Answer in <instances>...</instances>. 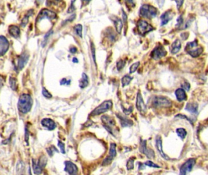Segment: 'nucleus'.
I'll use <instances>...</instances> for the list:
<instances>
[{
  "mask_svg": "<svg viewBox=\"0 0 208 175\" xmlns=\"http://www.w3.org/2000/svg\"><path fill=\"white\" fill-rule=\"evenodd\" d=\"M32 104L33 101L31 96L27 94H23L19 98L18 108L20 112L23 114H26L30 111Z\"/></svg>",
  "mask_w": 208,
  "mask_h": 175,
  "instance_id": "obj_1",
  "label": "nucleus"
},
{
  "mask_svg": "<svg viewBox=\"0 0 208 175\" xmlns=\"http://www.w3.org/2000/svg\"><path fill=\"white\" fill-rule=\"evenodd\" d=\"M158 13V10L156 8L151 5L144 4L140 8L139 10V15L145 18L151 19L156 17Z\"/></svg>",
  "mask_w": 208,
  "mask_h": 175,
  "instance_id": "obj_2",
  "label": "nucleus"
},
{
  "mask_svg": "<svg viewBox=\"0 0 208 175\" xmlns=\"http://www.w3.org/2000/svg\"><path fill=\"white\" fill-rule=\"evenodd\" d=\"M198 41L197 40L193 41L192 42H189L187 43L186 46V51L192 57H198L202 54V52L203 51V48L201 47L198 48Z\"/></svg>",
  "mask_w": 208,
  "mask_h": 175,
  "instance_id": "obj_3",
  "label": "nucleus"
},
{
  "mask_svg": "<svg viewBox=\"0 0 208 175\" xmlns=\"http://www.w3.org/2000/svg\"><path fill=\"white\" fill-rule=\"evenodd\" d=\"M138 30L141 36H145L154 30V27L144 20H139L137 23Z\"/></svg>",
  "mask_w": 208,
  "mask_h": 175,
  "instance_id": "obj_4",
  "label": "nucleus"
},
{
  "mask_svg": "<svg viewBox=\"0 0 208 175\" xmlns=\"http://www.w3.org/2000/svg\"><path fill=\"white\" fill-rule=\"evenodd\" d=\"M112 102L111 100H106L103 102L102 104L97 107L95 109L93 110V111L91 113V116H98L101 114L104 113L108 111V110L111 109L112 107Z\"/></svg>",
  "mask_w": 208,
  "mask_h": 175,
  "instance_id": "obj_5",
  "label": "nucleus"
},
{
  "mask_svg": "<svg viewBox=\"0 0 208 175\" xmlns=\"http://www.w3.org/2000/svg\"><path fill=\"white\" fill-rule=\"evenodd\" d=\"M152 103L155 108H168L170 107L172 105L169 99L164 97H155Z\"/></svg>",
  "mask_w": 208,
  "mask_h": 175,
  "instance_id": "obj_6",
  "label": "nucleus"
},
{
  "mask_svg": "<svg viewBox=\"0 0 208 175\" xmlns=\"http://www.w3.org/2000/svg\"><path fill=\"white\" fill-rule=\"evenodd\" d=\"M44 18H48L49 20H55L56 18V14L50 10L44 9L41 10L36 18V22L40 21Z\"/></svg>",
  "mask_w": 208,
  "mask_h": 175,
  "instance_id": "obj_7",
  "label": "nucleus"
},
{
  "mask_svg": "<svg viewBox=\"0 0 208 175\" xmlns=\"http://www.w3.org/2000/svg\"><path fill=\"white\" fill-rule=\"evenodd\" d=\"M102 119L103 126L106 128V130L108 131L109 133H110L111 135H114V133H113V127L115 125V122L112 118L108 116H103L102 117Z\"/></svg>",
  "mask_w": 208,
  "mask_h": 175,
  "instance_id": "obj_8",
  "label": "nucleus"
},
{
  "mask_svg": "<svg viewBox=\"0 0 208 175\" xmlns=\"http://www.w3.org/2000/svg\"><path fill=\"white\" fill-rule=\"evenodd\" d=\"M116 155H117L116 144L114 143H111L110 145L109 155L103 160V163H102V165L107 166V165H109L112 162V160L114 159V157L116 156Z\"/></svg>",
  "mask_w": 208,
  "mask_h": 175,
  "instance_id": "obj_9",
  "label": "nucleus"
},
{
  "mask_svg": "<svg viewBox=\"0 0 208 175\" xmlns=\"http://www.w3.org/2000/svg\"><path fill=\"white\" fill-rule=\"evenodd\" d=\"M167 55V51L161 44H159L154 48L151 53V57L154 60H159Z\"/></svg>",
  "mask_w": 208,
  "mask_h": 175,
  "instance_id": "obj_10",
  "label": "nucleus"
},
{
  "mask_svg": "<svg viewBox=\"0 0 208 175\" xmlns=\"http://www.w3.org/2000/svg\"><path fill=\"white\" fill-rule=\"evenodd\" d=\"M196 163L195 159H188L180 168V174H187L191 172Z\"/></svg>",
  "mask_w": 208,
  "mask_h": 175,
  "instance_id": "obj_11",
  "label": "nucleus"
},
{
  "mask_svg": "<svg viewBox=\"0 0 208 175\" xmlns=\"http://www.w3.org/2000/svg\"><path fill=\"white\" fill-rule=\"evenodd\" d=\"M139 150L142 153L146 155L148 158L153 159L154 157V152L153 150L149 149L146 147V141L144 140H141L140 142V148Z\"/></svg>",
  "mask_w": 208,
  "mask_h": 175,
  "instance_id": "obj_12",
  "label": "nucleus"
},
{
  "mask_svg": "<svg viewBox=\"0 0 208 175\" xmlns=\"http://www.w3.org/2000/svg\"><path fill=\"white\" fill-rule=\"evenodd\" d=\"M136 108L142 114H145L147 111L146 105L145 104L143 98H142L140 92H139L138 93V96H137Z\"/></svg>",
  "mask_w": 208,
  "mask_h": 175,
  "instance_id": "obj_13",
  "label": "nucleus"
},
{
  "mask_svg": "<svg viewBox=\"0 0 208 175\" xmlns=\"http://www.w3.org/2000/svg\"><path fill=\"white\" fill-rule=\"evenodd\" d=\"M9 48V43L4 36H0V56L4 55Z\"/></svg>",
  "mask_w": 208,
  "mask_h": 175,
  "instance_id": "obj_14",
  "label": "nucleus"
},
{
  "mask_svg": "<svg viewBox=\"0 0 208 175\" xmlns=\"http://www.w3.org/2000/svg\"><path fill=\"white\" fill-rule=\"evenodd\" d=\"M174 12L171 10L166 11L161 16H160V20H161V26H163L167 23L173 18Z\"/></svg>",
  "mask_w": 208,
  "mask_h": 175,
  "instance_id": "obj_15",
  "label": "nucleus"
},
{
  "mask_svg": "<svg viewBox=\"0 0 208 175\" xmlns=\"http://www.w3.org/2000/svg\"><path fill=\"white\" fill-rule=\"evenodd\" d=\"M65 167L64 168V170L67 172L68 174H76L78 172V167L73 162L70 161H65Z\"/></svg>",
  "mask_w": 208,
  "mask_h": 175,
  "instance_id": "obj_16",
  "label": "nucleus"
},
{
  "mask_svg": "<svg viewBox=\"0 0 208 175\" xmlns=\"http://www.w3.org/2000/svg\"><path fill=\"white\" fill-rule=\"evenodd\" d=\"M156 148L159 151V153L161 155V156L163 157L164 159L166 160H169V157L166 155L162 150V139L160 136H158L156 138Z\"/></svg>",
  "mask_w": 208,
  "mask_h": 175,
  "instance_id": "obj_17",
  "label": "nucleus"
},
{
  "mask_svg": "<svg viewBox=\"0 0 208 175\" xmlns=\"http://www.w3.org/2000/svg\"><path fill=\"white\" fill-rule=\"evenodd\" d=\"M111 19H112V21L114 23V26H115L117 32H118V33L120 34L122 32L123 26L122 20L119 18V17H118L115 15H112L111 16Z\"/></svg>",
  "mask_w": 208,
  "mask_h": 175,
  "instance_id": "obj_18",
  "label": "nucleus"
},
{
  "mask_svg": "<svg viewBox=\"0 0 208 175\" xmlns=\"http://www.w3.org/2000/svg\"><path fill=\"white\" fill-rule=\"evenodd\" d=\"M116 116H117V118L120 119V124L122 127L131 126L133 125V122L126 118V117L122 115L121 114H117Z\"/></svg>",
  "mask_w": 208,
  "mask_h": 175,
  "instance_id": "obj_19",
  "label": "nucleus"
},
{
  "mask_svg": "<svg viewBox=\"0 0 208 175\" xmlns=\"http://www.w3.org/2000/svg\"><path fill=\"white\" fill-rule=\"evenodd\" d=\"M41 124L43 126L49 130H53L55 129L56 124L55 122L49 118H45L41 121Z\"/></svg>",
  "mask_w": 208,
  "mask_h": 175,
  "instance_id": "obj_20",
  "label": "nucleus"
},
{
  "mask_svg": "<svg viewBox=\"0 0 208 175\" xmlns=\"http://www.w3.org/2000/svg\"><path fill=\"white\" fill-rule=\"evenodd\" d=\"M175 95L177 100L179 102H182L187 100V95L185 90L182 88H178L175 91Z\"/></svg>",
  "mask_w": 208,
  "mask_h": 175,
  "instance_id": "obj_21",
  "label": "nucleus"
},
{
  "mask_svg": "<svg viewBox=\"0 0 208 175\" xmlns=\"http://www.w3.org/2000/svg\"><path fill=\"white\" fill-rule=\"evenodd\" d=\"M29 60V55L26 54H22L18 62V68L20 70H21L26 65V63Z\"/></svg>",
  "mask_w": 208,
  "mask_h": 175,
  "instance_id": "obj_22",
  "label": "nucleus"
},
{
  "mask_svg": "<svg viewBox=\"0 0 208 175\" xmlns=\"http://www.w3.org/2000/svg\"><path fill=\"white\" fill-rule=\"evenodd\" d=\"M9 32L14 38H19L20 36V28L15 25H11L9 27Z\"/></svg>",
  "mask_w": 208,
  "mask_h": 175,
  "instance_id": "obj_23",
  "label": "nucleus"
},
{
  "mask_svg": "<svg viewBox=\"0 0 208 175\" xmlns=\"http://www.w3.org/2000/svg\"><path fill=\"white\" fill-rule=\"evenodd\" d=\"M181 48V42L179 39H176L175 42L171 44V54H176L179 52Z\"/></svg>",
  "mask_w": 208,
  "mask_h": 175,
  "instance_id": "obj_24",
  "label": "nucleus"
},
{
  "mask_svg": "<svg viewBox=\"0 0 208 175\" xmlns=\"http://www.w3.org/2000/svg\"><path fill=\"white\" fill-rule=\"evenodd\" d=\"M198 105L197 103H188L186 105V109L190 113L193 114H197L198 112Z\"/></svg>",
  "mask_w": 208,
  "mask_h": 175,
  "instance_id": "obj_25",
  "label": "nucleus"
},
{
  "mask_svg": "<svg viewBox=\"0 0 208 175\" xmlns=\"http://www.w3.org/2000/svg\"><path fill=\"white\" fill-rule=\"evenodd\" d=\"M88 85V78L85 73H82V78L79 81V87L81 88H84Z\"/></svg>",
  "mask_w": 208,
  "mask_h": 175,
  "instance_id": "obj_26",
  "label": "nucleus"
},
{
  "mask_svg": "<svg viewBox=\"0 0 208 175\" xmlns=\"http://www.w3.org/2000/svg\"><path fill=\"white\" fill-rule=\"evenodd\" d=\"M25 165L24 162L21 161H19L18 162L17 166H16V171L17 174H22L25 170Z\"/></svg>",
  "mask_w": 208,
  "mask_h": 175,
  "instance_id": "obj_27",
  "label": "nucleus"
},
{
  "mask_svg": "<svg viewBox=\"0 0 208 175\" xmlns=\"http://www.w3.org/2000/svg\"><path fill=\"white\" fill-rule=\"evenodd\" d=\"M32 168L34 173L35 174H40L42 172V168H41L37 164H36L34 160L32 161Z\"/></svg>",
  "mask_w": 208,
  "mask_h": 175,
  "instance_id": "obj_28",
  "label": "nucleus"
},
{
  "mask_svg": "<svg viewBox=\"0 0 208 175\" xmlns=\"http://www.w3.org/2000/svg\"><path fill=\"white\" fill-rule=\"evenodd\" d=\"M176 133L178 136H179L181 139H184L187 136V131L185 129H184L182 128H178L176 130Z\"/></svg>",
  "mask_w": 208,
  "mask_h": 175,
  "instance_id": "obj_29",
  "label": "nucleus"
},
{
  "mask_svg": "<svg viewBox=\"0 0 208 175\" xmlns=\"http://www.w3.org/2000/svg\"><path fill=\"white\" fill-rule=\"evenodd\" d=\"M132 80H133L132 77H130L128 75H124V76L122 79V83L123 87L128 85L130 83L131 81Z\"/></svg>",
  "mask_w": 208,
  "mask_h": 175,
  "instance_id": "obj_30",
  "label": "nucleus"
},
{
  "mask_svg": "<svg viewBox=\"0 0 208 175\" xmlns=\"http://www.w3.org/2000/svg\"><path fill=\"white\" fill-rule=\"evenodd\" d=\"M75 31L76 32V33L78 35V36L80 37H82V26L81 25L78 24L75 26L74 27Z\"/></svg>",
  "mask_w": 208,
  "mask_h": 175,
  "instance_id": "obj_31",
  "label": "nucleus"
},
{
  "mask_svg": "<svg viewBox=\"0 0 208 175\" xmlns=\"http://www.w3.org/2000/svg\"><path fill=\"white\" fill-rule=\"evenodd\" d=\"M122 16H123V24L124 25V31L127 30V27H128V16L125 13L123 10H122Z\"/></svg>",
  "mask_w": 208,
  "mask_h": 175,
  "instance_id": "obj_32",
  "label": "nucleus"
},
{
  "mask_svg": "<svg viewBox=\"0 0 208 175\" xmlns=\"http://www.w3.org/2000/svg\"><path fill=\"white\" fill-rule=\"evenodd\" d=\"M139 65H140V62H138L133 63V65L131 66V67L129 68V73L132 74V73H134L135 71H136V70L138 69V68L139 66Z\"/></svg>",
  "mask_w": 208,
  "mask_h": 175,
  "instance_id": "obj_33",
  "label": "nucleus"
},
{
  "mask_svg": "<svg viewBox=\"0 0 208 175\" xmlns=\"http://www.w3.org/2000/svg\"><path fill=\"white\" fill-rule=\"evenodd\" d=\"M134 157H131L130 158L126 164V168L127 170H132V169L134 168Z\"/></svg>",
  "mask_w": 208,
  "mask_h": 175,
  "instance_id": "obj_34",
  "label": "nucleus"
},
{
  "mask_svg": "<svg viewBox=\"0 0 208 175\" xmlns=\"http://www.w3.org/2000/svg\"><path fill=\"white\" fill-rule=\"evenodd\" d=\"M126 64V62L123 60H120L118 62H117V68L118 70V71H120L122 70L124 66H125Z\"/></svg>",
  "mask_w": 208,
  "mask_h": 175,
  "instance_id": "obj_35",
  "label": "nucleus"
},
{
  "mask_svg": "<svg viewBox=\"0 0 208 175\" xmlns=\"http://www.w3.org/2000/svg\"><path fill=\"white\" fill-rule=\"evenodd\" d=\"M46 162H47V159L45 157L42 156L41 158L39 159V162L38 165L41 167L43 168L44 167H45V165L46 164Z\"/></svg>",
  "mask_w": 208,
  "mask_h": 175,
  "instance_id": "obj_36",
  "label": "nucleus"
},
{
  "mask_svg": "<svg viewBox=\"0 0 208 175\" xmlns=\"http://www.w3.org/2000/svg\"><path fill=\"white\" fill-rule=\"evenodd\" d=\"M9 82H10V86L11 87V88L13 90H16V89H17V81H16V80L15 79H14V78H10Z\"/></svg>",
  "mask_w": 208,
  "mask_h": 175,
  "instance_id": "obj_37",
  "label": "nucleus"
},
{
  "mask_svg": "<svg viewBox=\"0 0 208 175\" xmlns=\"http://www.w3.org/2000/svg\"><path fill=\"white\" fill-rule=\"evenodd\" d=\"M42 94L46 98H50L52 97V95L51 94V93H50V92L46 89H45V88H43Z\"/></svg>",
  "mask_w": 208,
  "mask_h": 175,
  "instance_id": "obj_38",
  "label": "nucleus"
},
{
  "mask_svg": "<svg viewBox=\"0 0 208 175\" xmlns=\"http://www.w3.org/2000/svg\"><path fill=\"white\" fill-rule=\"evenodd\" d=\"M144 165H146V166H148V167H153V168H160V166L154 164V163H153L152 161H146Z\"/></svg>",
  "mask_w": 208,
  "mask_h": 175,
  "instance_id": "obj_39",
  "label": "nucleus"
},
{
  "mask_svg": "<svg viewBox=\"0 0 208 175\" xmlns=\"http://www.w3.org/2000/svg\"><path fill=\"white\" fill-rule=\"evenodd\" d=\"M91 51H92V56H93V61L95 62V64L96 65V60H95V46L93 44V43H92L91 44Z\"/></svg>",
  "mask_w": 208,
  "mask_h": 175,
  "instance_id": "obj_40",
  "label": "nucleus"
},
{
  "mask_svg": "<svg viewBox=\"0 0 208 175\" xmlns=\"http://www.w3.org/2000/svg\"><path fill=\"white\" fill-rule=\"evenodd\" d=\"M122 109H123V110L124 113L126 115H129V114H131V113L133 112V108L132 107H129L128 109H126V108L124 109L122 105Z\"/></svg>",
  "mask_w": 208,
  "mask_h": 175,
  "instance_id": "obj_41",
  "label": "nucleus"
},
{
  "mask_svg": "<svg viewBox=\"0 0 208 175\" xmlns=\"http://www.w3.org/2000/svg\"><path fill=\"white\" fill-rule=\"evenodd\" d=\"M58 146L60 148L61 153L63 154L65 153V145L64 143H62L61 141H59L58 142Z\"/></svg>",
  "mask_w": 208,
  "mask_h": 175,
  "instance_id": "obj_42",
  "label": "nucleus"
},
{
  "mask_svg": "<svg viewBox=\"0 0 208 175\" xmlns=\"http://www.w3.org/2000/svg\"><path fill=\"white\" fill-rule=\"evenodd\" d=\"M173 1H175L176 3L177 9L180 10L184 3V0H173Z\"/></svg>",
  "mask_w": 208,
  "mask_h": 175,
  "instance_id": "obj_43",
  "label": "nucleus"
},
{
  "mask_svg": "<svg viewBox=\"0 0 208 175\" xmlns=\"http://www.w3.org/2000/svg\"><path fill=\"white\" fill-rule=\"evenodd\" d=\"M29 130L28 128L26 126L25 128V141L26 142L27 144H28V141H29Z\"/></svg>",
  "mask_w": 208,
  "mask_h": 175,
  "instance_id": "obj_44",
  "label": "nucleus"
},
{
  "mask_svg": "<svg viewBox=\"0 0 208 175\" xmlns=\"http://www.w3.org/2000/svg\"><path fill=\"white\" fill-rule=\"evenodd\" d=\"M181 86H182L183 90L187 91H189L190 90V88H191V85H190V84L188 82L184 83L183 84H182Z\"/></svg>",
  "mask_w": 208,
  "mask_h": 175,
  "instance_id": "obj_45",
  "label": "nucleus"
},
{
  "mask_svg": "<svg viewBox=\"0 0 208 175\" xmlns=\"http://www.w3.org/2000/svg\"><path fill=\"white\" fill-rule=\"evenodd\" d=\"M75 1V0H72V3H71V5L70 6L68 10V13H72L75 10V8L74 6V3Z\"/></svg>",
  "mask_w": 208,
  "mask_h": 175,
  "instance_id": "obj_46",
  "label": "nucleus"
},
{
  "mask_svg": "<svg viewBox=\"0 0 208 175\" xmlns=\"http://www.w3.org/2000/svg\"><path fill=\"white\" fill-rule=\"evenodd\" d=\"M177 22H178V24H177V26L178 27H180L183 23V18H182V15H180L179 17H178V18L177 20Z\"/></svg>",
  "mask_w": 208,
  "mask_h": 175,
  "instance_id": "obj_47",
  "label": "nucleus"
},
{
  "mask_svg": "<svg viewBox=\"0 0 208 175\" xmlns=\"http://www.w3.org/2000/svg\"><path fill=\"white\" fill-rule=\"evenodd\" d=\"M70 80L67 81L65 79H63L61 81V85H68L70 84Z\"/></svg>",
  "mask_w": 208,
  "mask_h": 175,
  "instance_id": "obj_48",
  "label": "nucleus"
},
{
  "mask_svg": "<svg viewBox=\"0 0 208 175\" xmlns=\"http://www.w3.org/2000/svg\"><path fill=\"white\" fill-rule=\"evenodd\" d=\"M83 5H86L91 1V0H81Z\"/></svg>",
  "mask_w": 208,
  "mask_h": 175,
  "instance_id": "obj_49",
  "label": "nucleus"
},
{
  "mask_svg": "<svg viewBox=\"0 0 208 175\" xmlns=\"http://www.w3.org/2000/svg\"><path fill=\"white\" fill-rule=\"evenodd\" d=\"M70 51L71 53L75 54V53H76V52H77V48H75V47H73V48H71V49H70Z\"/></svg>",
  "mask_w": 208,
  "mask_h": 175,
  "instance_id": "obj_50",
  "label": "nucleus"
},
{
  "mask_svg": "<svg viewBox=\"0 0 208 175\" xmlns=\"http://www.w3.org/2000/svg\"><path fill=\"white\" fill-rule=\"evenodd\" d=\"M73 62H74V63H78V59H77L76 58H73Z\"/></svg>",
  "mask_w": 208,
  "mask_h": 175,
  "instance_id": "obj_51",
  "label": "nucleus"
}]
</instances>
